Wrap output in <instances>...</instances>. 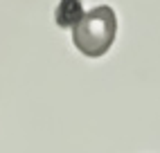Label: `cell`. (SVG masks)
Returning a JSON list of instances; mask_svg holds the SVG:
<instances>
[{
  "instance_id": "6da1fadb",
  "label": "cell",
  "mask_w": 160,
  "mask_h": 153,
  "mask_svg": "<svg viewBox=\"0 0 160 153\" xmlns=\"http://www.w3.org/2000/svg\"><path fill=\"white\" fill-rule=\"evenodd\" d=\"M117 36V16L113 7L97 5L72 25V43L83 57L99 59L113 47Z\"/></svg>"
}]
</instances>
